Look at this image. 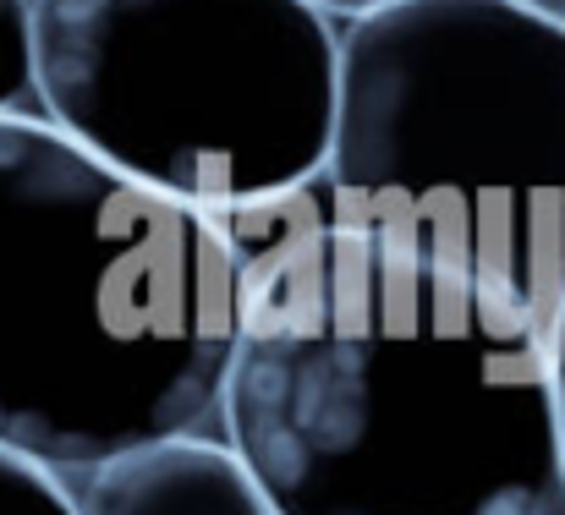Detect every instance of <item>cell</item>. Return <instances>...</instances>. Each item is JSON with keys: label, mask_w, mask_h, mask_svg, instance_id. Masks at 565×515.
Wrapping results in <instances>:
<instances>
[{"label": "cell", "mask_w": 565, "mask_h": 515, "mask_svg": "<svg viewBox=\"0 0 565 515\" xmlns=\"http://www.w3.org/2000/svg\"><path fill=\"white\" fill-rule=\"evenodd\" d=\"M242 341L225 225L0 116V444L50 472L203 433Z\"/></svg>", "instance_id": "7a4b0ae2"}, {"label": "cell", "mask_w": 565, "mask_h": 515, "mask_svg": "<svg viewBox=\"0 0 565 515\" xmlns=\"http://www.w3.org/2000/svg\"><path fill=\"white\" fill-rule=\"evenodd\" d=\"M335 214L494 308H565V28L516 0H395L347 22Z\"/></svg>", "instance_id": "3957f363"}, {"label": "cell", "mask_w": 565, "mask_h": 515, "mask_svg": "<svg viewBox=\"0 0 565 515\" xmlns=\"http://www.w3.org/2000/svg\"><path fill=\"white\" fill-rule=\"evenodd\" d=\"M516 6H527V11H539L544 22H555V28H565V0H516Z\"/></svg>", "instance_id": "30bf717a"}, {"label": "cell", "mask_w": 565, "mask_h": 515, "mask_svg": "<svg viewBox=\"0 0 565 515\" xmlns=\"http://www.w3.org/2000/svg\"><path fill=\"white\" fill-rule=\"evenodd\" d=\"M555 395H561V433H565V308L555 319Z\"/></svg>", "instance_id": "9c48e42d"}, {"label": "cell", "mask_w": 565, "mask_h": 515, "mask_svg": "<svg viewBox=\"0 0 565 515\" xmlns=\"http://www.w3.org/2000/svg\"><path fill=\"white\" fill-rule=\"evenodd\" d=\"M0 515H83V505L61 483V472L0 444Z\"/></svg>", "instance_id": "52a82bcc"}, {"label": "cell", "mask_w": 565, "mask_h": 515, "mask_svg": "<svg viewBox=\"0 0 565 515\" xmlns=\"http://www.w3.org/2000/svg\"><path fill=\"white\" fill-rule=\"evenodd\" d=\"M242 341L220 428L280 515H565L555 330L384 253L324 175L220 219Z\"/></svg>", "instance_id": "6da1fadb"}, {"label": "cell", "mask_w": 565, "mask_h": 515, "mask_svg": "<svg viewBox=\"0 0 565 515\" xmlns=\"http://www.w3.org/2000/svg\"><path fill=\"white\" fill-rule=\"evenodd\" d=\"M28 105H39L33 0H0V116H28Z\"/></svg>", "instance_id": "8992f818"}, {"label": "cell", "mask_w": 565, "mask_h": 515, "mask_svg": "<svg viewBox=\"0 0 565 515\" xmlns=\"http://www.w3.org/2000/svg\"><path fill=\"white\" fill-rule=\"evenodd\" d=\"M83 515H280L247 461L203 433H177L127 450L88 472Z\"/></svg>", "instance_id": "5b68a950"}, {"label": "cell", "mask_w": 565, "mask_h": 515, "mask_svg": "<svg viewBox=\"0 0 565 515\" xmlns=\"http://www.w3.org/2000/svg\"><path fill=\"white\" fill-rule=\"evenodd\" d=\"M319 11H330L335 22H358V17H369V11H384V6H395V0H313Z\"/></svg>", "instance_id": "ba28073f"}, {"label": "cell", "mask_w": 565, "mask_h": 515, "mask_svg": "<svg viewBox=\"0 0 565 515\" xmlns=\"http://www.w3.org/2000/svg\"><path fill=\"white\" fill-rule=\"evenodd\" d=\"M39 116L209 219L330 171L347 22L313 0H33Z\"/></svg>", "instance_id": "277c9868"}]
</instances>
